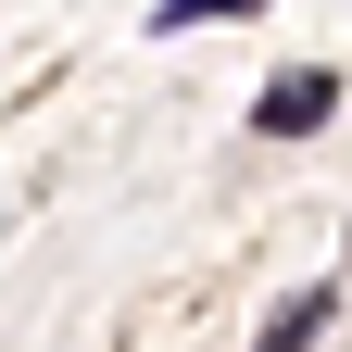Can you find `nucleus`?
I'll return each instance as SVG.
<instances>
[{
  "mask_svg": "<svg viewBox=\"0 0 352 352\" xmlns=\"http://www.w3.org/2000/svg\"><path fill=\"white\" fill-rule=\"evenodd\" d=\"M327 113H340V76H327V63H289V76L252 101V126H264V139H315Z\"/></svg>",
  "mask_w": 352,
  "mask_h": 352,
  "instance_id": "1",
  "label": "nucleus"
},
{
  "mask_svg": "<svg viewBox=\"0 0 352 352\" xmlns=\"http://www.w3.org/2000/svg\"><path fill=\"white\" fill-rule=\"evenodd\" d=\"M327 315H340V302H327V289H302V302H289V315L264 327L252 352H315V340H327Z\"/></svg>",
  "mask_w": 352,
  "mask_h": 352,
  "instance_id": "2",
  "label": "nucleus"
},
{
  "mask_svg": "<svg viewBox=\"0 0 352 352\" xmlns=\"http://www.w3.org/2000/svg\"><path fill=\"white\" fill-rule=\"evenodd\" d=\"M239 13H264V0H151V38H176V25H239Z\"/></svg>",
  "mask_w": 352,
  "mask_h": 352,
  "instance_id": "3",
  "label": "nucleus"
}]
</instances>
